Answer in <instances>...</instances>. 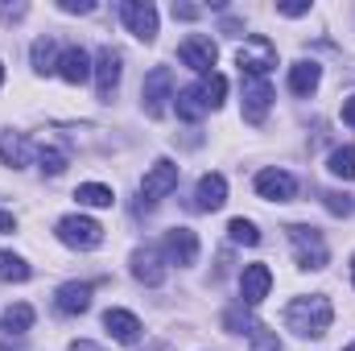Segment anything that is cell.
Masks as SVG:
<instances>
[{
    "instance_id": "32",
    "label": "cell",
    "mask_w": 355,
    "mask_h": 351,
    "mask_svg": "<svg viewBox=\"0 0 355 351\" xmlns=\"http://www.w3.org/2000/svg\"><path fill=\"white\" fill-rule=\"evenodd\" d=\"M58 8H62V12H95L91 0H58Z\"/></svg>"
},
{
    "instance_id": "26",
    "label": "cell",
    "mask_w": 355,
    "mask_h": 351,
    "mask_svg": "<svg viewBox=\"0 0 355 351\" xmlns=\"http://www.w3.org/2000/svg\"><path fill=\"white\" fill-rule=\"evenodd\" d=\"M198 95H202L207 112H211V108H219V103H223V95H227V79H223V75H215V71H211V75H202Z\"/></svg>"
},
{
    "instance_id": "18",
    "label": "cell",
    "mask_w": 355,
    "mask_h": 351,
    "mask_svg": "<svg viewBox=\"0 0 355 351\" xmlns=\"http://www.w3.org/2000/svg\"><path fill=\"white\" fill-rule=\"evenodd\" d=\"M103 327H107V335H112L116 343H137V339L145 335L141 318L128 314V310H107V314H103Z\"/></svg>"
},
{
    "instance_id": "7",
    "label": "cell",
    "mask_w": 355,
    "mask_h": 351,
    "mask_svg": "<svg viewBox=\"0 0 355 351\" xmlns=\"http://www.w3.org/2000/svg\"><path fill=\"white\" fill-rule=\"evenodd\" d=\"M178 58H182V67H190V71H198V75H211V67H215L219 50H215V42H211V37L190 33V37L178 46Z\"/></svg>"
},
{
    "instance_id": "19",
    "label": "cell",
    "mask_w": 355,
    "mask_h": 351,
    "mask_svg": "<svg viewBox=\"0 0 355 351\" xmlns=\"http://www.w3.org/2000/svg\"><path fill=\"white\" fill-rule=\"evenodd\" d=\"M318 83H322V67L318 62H310V58H302V62H293L289 67V91L293 95H314L318 91Z\"/></svg>"
},
{
    "instance_id": "23",
    "label": "cell",
    "mask_w": 355,
    "mask_h": 351,
    "mask_svg": "<svg viewBox=\"0 0 355 351\" xmlns=\"http://www.w3.org/2000/svg\"><path fill=\"white\" fill-rule=\"evenodd\" d=\"M174 108H178V116L182 120H202V112H207V103H202V95H198V87H186V91H178L174 95Z\"/></svg>"
},
{
    "instance_id": "10",
    "label": "cell",
    "mask_w": 355,
    "mask_h": 351,
    "mask_svg": "<svg viewBox=\"0 0 355 351\" xmlns=\"http://www.w3.org/2000/svg\"><path fill=\"white\" fill-rule=\"evenodd\" d=\"M116 87H120V50L103 46L95 54V91H99V99H112Z\"/></svg>"
},
{
    "instance_id": "36",
    "label": "cell",
    "mask_w": 355,
    "mask_h": 351,
    "mask_svg": "<svg viewBox=\"0 0 355 351\" xmlns=\"http://www.w3.org/2000/svg\"><path fill=\"white\" fill-rule=\"evenodd\" d=\"M67 351H103V348H99V343H91V339H75Z\"/></svg>"
},
{
    "instance_id": "39",
    "label": "cell",
    "mask_w": 355,
    "mask_h": 351,
    "mask_svg": "<svg viewBox=\"0 0 355 351\" xmlns=\"http://www.w3.org/2000/svg\"><path fill=\"white\" fill-rule=\"evenodd\" d=\"M352 281H355V257H352Z\"/></svg>"
},
{
    "instance_id": "22",
    "label": "cell",
    "mask_w": 355,
    "mask_h": 351,
    "mask_svg": "<svg viewBox=\"0 0 355 351\" xmlns=\"http://www.w3.org/2000/svg\"><path fill=\"white\" fill-rule=\"evenodd\" d=\"M33 318H37V314H33V306H29V302H17V306H8V310H4L0 327H4L8 335H25V331L33 327Z\"/></svg>"
},
{
    "instance_id": "9",
    "label": "cell",
    "mask_w": 355,
    "mask_h": 351,
    "mask_svg": "<svg viewBox=\"0 0 355 351\" xmlns=\"http://www.w3.org/2000/svg\"><path fill=\"white\" fill-rule=\"evenodd\" d=\"M257 194L265 198V203H293V194H297V182L289 170H261L257 174Z\"/></svg>"
},
{
    "instance_id": "15",
    "label": "cell",
    "mask_w": 355,
    "mask_h": 351,
    "mask_svg": "<svg viewBox=\"0 0 355 351\" xmlns=\"http://www.w3.org/2000/svg\"><path fill=\"white\" fill-rule=\"evenodd\" d=\"M54 310H58V314H87L91 310V285L87 281H67V285H58Z\"/></svg>"
},
{
    "instance_id": "41",
    "label": "cell",
    "mask_w": 355,
    "mask_h": 351,
    "mask_svg": "<svg viewBox=\"0 0 355 351\" xmlns=\"http://www.w3.org/2000/svg\"><path fill=\"white\" fill-rule=\"evenodd\" d=\"M343 351H355V343H352V348H343Z\"/></svg>"
},
{
    "instance_id": "1",
    "label": "cell",
    "mask_w": 355,
    "mask_h": 351,
    "mask_svg": "<svg viewBox=\"0 0 355 351\" xmlns=\"http://www.w3.org/2000/svg\"><path fill=\"white\" fill-rule=\"evenodd\" d=\"M335 323V306L322 298V293H310V298H293L285 306V327L302 339H322Z\"/></svg>"
},
{
    "instance_id": "34",
    "label": "cell",
    "mask_w": 355,
    "mask_h": 351,
    "mask_svg": "<svg viewBox=\"0 0 355 351\" xmlns=\"http://www.w3.org/2000/svg\"><path fill=\"white\" fill-rule=\"evenodd\" d=\"M343 124H352V128H355V95L343 99Z\"/></svg>"
},
{
    "instance_id": "20",
    "label": "cell",
    "mask_w": 355,
    "mask_h": 351,
    "mask_svg": "<svg viewBox=\"0 0 355 351\" xmlns=\"http://www.w3.org/2000/svg\"><path fill=\"white\" fill-rule=\"evenodd\" d=\"M29 153H33V149H29V141H25L21 132H4V137H0V162H4V166L21 170V166L29 162Z\"/></svg>"
},
{
    "instance_id": "8",
    "label": "cell",
    "mask_w": 355,
    "mask_h": 351,
    "mask_svg": "<svg viewBox=\"0 0 355 351\" xmlns=\"http://www.w3.org/2000/svg\"><path fill=\"white\" fill-rule=\"evenodd\" d=\"M174 186H178V166L170 162V157H162V162H153V170H149L145 182H141V198L153 207V203H162Z\"/></svg>"
},
{
    "instance_id": "38",
    "label": "cell",
    "mask_w": 355,
    "mask_h": 351,
    "mask_svg": "<svg viewBox=\"0 0 355 351\" xmlns=\"http://www.w3.org/2000/svg\"><path fill=\"white\" fill-rule=\"evenodd\" d=\"M0 83H4V62H0Z\"/></svg>"
},
{
    "instance_id": "24",
    "label": "cell",
    "mask_w": 355,
    "mask_h": 351,
    "mask_svg": "<svg viewBox=\"0 0 355 351\" xmlns=\"http://www.w3.org/2000/svg\"><path fill=\"white\" fill-rule=\"evenodd\" d=\"M75 198H79V207H112V203H116L112 186H103V182H83V186L75 190Z\"/></svg>"
},
{
    "instance_id": "17",
    "label": "cell",
    "mask_w": 355,
    "mask_h": 351,
    "mask_svg": "<svg viewBox=\"0 0 355 351\" xmlns=\"http://www.w3.org/2000/svg\"><path fill=\"white\" fill-rule=\"evenodd\" d=\"M58 75L71 83V87H79V83H87L91 79V58L83 46H67L62 50V58H58Z\"/></svg>"
},
{
    "instance_id": "3",
    "label": "cell",
    "mask_w": 355,
    "mask_h": 351,
    "mask_svg": "<svg viewBox=\"0 0 355 351\" xmlns=\"http://www.w3.org/2000/svg\"><path fill=\"white\" fill-rule=\"evenodd\" d=\"M289 244H293V257L302 268H327V240L318 228H306V223H289Z\"/></svg>"
},
{
    "instance_id": "29",
    "label": "cell",
    "mask_w": 355,
    "mask_h": 351,
    "mask_svg": "<svg viewBox=\"0 0 355 351\" xmlns=\"http://www.w3.org/2000/svg\"><path fill=\"white\" fill-rule=\"evenodd\" d=\"M227 236H232L236 244H248V248H257V244H261V232H257V223H252V219H232V223H227Z\"/></svg>"
},
{
    "instance_id": "27",
    "label": "cell",
    "mask_w": 355,
    "mask_h": 351,
    "mask_svg": "<svg viewBox=\"0 0 355 351\" xmlns=\"http://www.w3.org/2000/svg\"><path fill=\"white\" fill-rule=\"evenodd\" d=\"M37 166H42V174L58 178L67 166H71V157L62 153V149H54V145H46V149H37Z\"/></svg>"
},
{
    "instance_id": "33",
    "label": "cell",
    "mask_w": 355,
    "mask_h": 351,
    "mask_svg": "<svg viewBox=\"0 0 355 351\" xmlns=\"http://www.w3.org/2000/svg\"><path fill=\"white\" fill-rule=\"evenodd\" d=\"M277 12L281 17H302V12H310V4H277Z\"/></svg>"
},
{
    "instance_id": "14",
    "label": "cell",
    "mask_w": 355,
    "mask_h": 351,
    "mask_svg": "<svg viewBox=\"0 0 355 351\" xmlns=\"http://www.w3.org/2000/svg\"><path fill=\"white\" fill-rule=\"evenodd\" d=\"M268 103H272L268 79H244V120H248V124H261V120H265Z\"/></svg>"
},
{
    "instance_id": "40",
    "label": "cell",
    "mask_w": 355,
    "mask_h": 351,
    "mask_svg": "<svg viewBox=\"0 0 355 351\" xmlns=\"http://www.w3.org/2000/svg\"><path fill=\"white\" fill-rule=\"evenodd\" d=\"M0 351H12V348H8V343H0Z\"/></svg>"
},
{
    "instance_id": "4",
    "label": "cell",
    "mask_w": 355,
    "mask_h": 351,
    "mask_svg": "<svg viewBox=\"0 0 355 351\" xmlns=\"http://www.w3.org/2000/svg\"><path fill=\"white\" fill-rule=\"evenodd\" d=\"M54 232H58V240H62L67 248H79V252L103 244V228H99L95 219H87V215H62Z\"/></svg>"
},
{
    "instance_id": "25",
    "label": "cell",
    "mask_w": 355,
    "mask_h": 351,
    "mask_svg": "<svg viewBox=\"0 0 355 351\" xmlns=\"http://www.w3.org/2000/svg\"><path fill=\"white\" fill-rule=\"evenodd\" d=\"M327 170L343 182H355V145H339L331 157H327Z\"/></svg>"
},
{
    "instance_id": "6",
    "label": "cell",
    "mask_w": 355,
    "mask_h": 351,
    "mask_svg": "<svg viewBox=\"0 0 355 351\" xmlns=\"http://www.w3.org/2000/svg\"><path fill=\"white\" fill-rule=\"evenodd\" d=\"M120 17H124V25H128L132 37L157 42V8H153L149 0H124V4H120Z\"/></svg>"
},
{
    "instance_id": "12",
    "label": "cell",
    "mask_w": 355,
    "mask_h": 351,
    "mask_svg": "<svg viewBox=\"0 0 355 351\" xmlns=\"http://www.w3.org/2000/svg\"><path fill=\"white\" fill-rule=\"evenodd\" d=\"M268 289H272V268L268 264H248L240 273V298H244V306H261L268 298Z\"/></svg>"
},
{
    "instance_id": "30",
    "label": "cell",
    "mask_w": 355,
    "mask_h": 351,
    "mask_svg": "<svg viewBox=\"0 0 355 351\" xmlns=\"http://www.w3.org/2000/svg\"><path fill=\"white\" fill-rule=\"evenodd\" d=\"M248 339H252V351H281L277 331H268L265 323H252V327H248Z\"/></svg>"
},
{
    "instance_id": "31",
    "label": "cell",
    "mask_w": 355,
    "mask_h": 351,
    "mask_svg": "<svg viewBox=\"0 0 355 351\" xmlns=\"http://www.w3.org/2000/svg\"><path fill=\"white\" fill-rule=\"evenodd\" d=\"M322 203H327V211H331V215H352V211H355V203L347 198V194H339V190H327V194H322Z\"/></svg>"
},
{
    "instance_id": "35",
    "label": "cell",
    "mask_w": 355,
    "mask_h": 351,
    "mask_svg": "<svg viewBox=\"0 0 355 351\" xmlns=\"http://www.w3.org/2000/svg\"><path fill=\"white\" fill-rule=\"evenodd\" d=\"M174 17H182V21H194V17H198V8H194V4H174Z\"/></svg>"
},
{
    "instance_id": "16",
    "label": "cell",
    "mask_w": 355,
    "mask_h": 351,
    "mask_svg": "<svg viewBox=\"0 0 355 351\" xmlns=\"http://www.w3.org/2000/svg\"><path fill=\"white\" fill-rule=\"evenodd\" d=\"M227 203V178L223 174H202L194 186V207L198 211H219Z\"/></svg>"
},
{
    "instance_id": "11",
    "label": "cell",
    "mask_w": 355,
    "mask_h": 351,
    "mask_svg": "<svg viewBox=\"0 0 355 351\" xmlns=\"http://www.w3.org/2000/svg\"><path fill=\"white\" fill-rule=\"evenodd\" d=\"M132 277L141 281V285H162L166 281V252L162 248H137L132 252Z\"/></svg>"
},
{
    "instance_id": "2",
    "label": "cell",
    "mask_w": 355,
    "mask_h": 351,
    "mask_svg": "<svg viewBox=\"0 0 355 351\" xmlns=\"http://www.w3.org/2000/svg\"><path fill=\"white\" fill-rule=\"evenodd\" d=\"M236 67H240V75H244V79H265L268 71L277 67V46L268 42L265 33L244 37V46L236 50Z\"/></svg>"
},
{
    "instance_id": "37",
    "label": "cell",
    "mask_w": 355,
    "mask_h": 351,
    "mask_svg": "<svg viewBox=\"0 0 355 351\" xmlns=\"http://www.w3.org/2000/svg\"><path fill=\"white\" fill-rule=\"evenodd\" d=\"M4 232H17V219H12L8 211H0V236H4Z\"/></svg>"
},
{
    "instance_id": "13",
    "label": "cell",
    "mask_w": 355,
    "mask_h": 351,
    "mask_svg": "<svg viewBox=\"0 0 355 351\" xmlns=\"http://www.w3.org/2000/svg\"><path fill=\"white\" fill-rule=\"evenodd\" d=\"M166 261L170 264H194L198 261V236L190 228H170L166 232Z\"/></svg>"
},
{
    "instance_id": "5",
    "label": "cell",
    "mask_w": 355,
    "mask_h": 351,
    "mask_svg": "<svg viewBox=\"0 0 355 351\" xmlns=\"http://www.w3.org/2000/svg\"><path fill=\"white\" fill-rule=\"evenodd\" d=\"M174 99V75H170V67H153L149 75H145V83H141V108H145V116H166V103Z\"/></svg>"
},
{
    "instance_id": "28",
    "label": "cell",
    "mask_w": 355,
    "mask_h": 351,
    "mask_svg": "<svg viewBox=\"0 0 355 351\" xmlns=\"http://www.w3.org/2000/svg\"><path fill=\"white\" fill-rule=\"evenodd\" d=\"M29 264L21 261L17 252H0V281H29Z\"/></svg>"
},
{
    "instance_id": "21",
    "label": "cell",
    "mask_w": 355,
    "mask_h": 351,
    "mask_svg": "<svg viewBox=\"0 0 355 351\" xmlns=\"http://www.w3.org/2000/svg\"><path fill=\"white\" fill-rule=\"evenodd\" d=\"M29 58H33V71H37V75H54L62 54H58L54 37H37V42H33V50H29Z\"/></svg>"
}]
</instances>
